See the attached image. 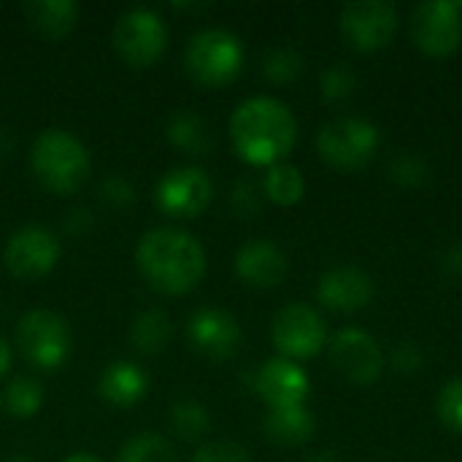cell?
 <instances>
[{
  "instance_id": "ba28073f",
  "label": "cell",
  "mask_w": 462,
  "mask_h": 462,
  "mask_svg": "<svg viewBox=\"0 0 462 462\" xmlns=\"http://www.w3.org/2000/svg\"><path fill=\"white\" fill-rule=\"evenodd\" d=\"M271 341L284 360H311L328 346V325L322 314L306 303H290L271 322Z\"/></svg>"
},
{
  "instance_id": "74e56055",
  "label": "cell",
  "mask_w": 462,
  "mask_h": 462,
  "mask_svg": "<svg viewBox=\"0 0 462 462\" xmlns=\"http://www.w3.org/2000/svg\"><path fill=\"white\" fill-rule=\"evenodd\" d=\"M11 152H14V138H11L8 127H0V160L11 157Z\"/></svg>"
},
{
  "instance_id": "7a4b0ae2",
  "label": "cell",
  "mask_w": 462,
  "mask_h": 462,
  "mask_svg": "<svg viewBox=\"0 0 462 462\" xmlns=\"http://www.w3.org/2000/svg\"><path fill=\"white\" fill-rule=\"evenodd\" d=\"M135 265L143 282L160 295H187L206 276L203 244L179 227H154L135 246Z\"/></svg>"
},
{
  "instance_id": "30bf717a",
  "label": "cell",
  "mask_w": 462,
  "mask_h": 462,
  "mask_svg": "<svg viewBox=\"0 0 462 462\" xmlns=\"http://www.w3.org/2000/svg\"><path fill=\"white\" fill-rule=\"evenodd\" d=\"M214 198L211 176L198 165L171 168L154 187L157 208L173 219H195L200 217Z\"/></svg>"
},
{
  "instance_id": "8fae6325",
  "label": "cell",
  "mask_w": 462,
  "mask_h": 462,
  "mask_svg": "<svg viewBox=\"0 0 462 462\" xmlns=\"http://www.w3.org/2000/svg\"><path fill=\"white\" fill-rule=\"evenodd\" d=\"M328 355L333 368L357 387H371L384 374V352L379 341L360 328L338 330L328 341Z\"/></svg>"
},
{
  "instance_id": "ac0fdd59",
  "label": "cell",
  "mask_w": 462,
  "mask_h": 462,
  "mask_svg": "<svg viewBox=\"0 0 462 462\" xmlns=\"http://www.w3.org/2000/svg\"><path fill=\"white\" fill-rule=\"evenodd\" d=\"M149 393L146 371L133 360H116L106 365L97 376V395L114 409H130L141 403Z\"/></svg>"
},
{
  "instance_id": "44dd1931",
  "label": "cell",
  "mask_w": 462,
  "mask_h": 462,
  "mask_svg": "<svg viewBox=\"0 0 462 462\" xmlns=\"http://www.w3.org/2000/svg\"><path fill=\"white\" fill-rule=\"evenodd\" d=\"M165 138L181 154H192V157H203L214 146V133L208 122L189 108H179L176 114H171L165 125Z\"/></svg>"
},
{
  "instance_id": "4316f807",
  "label": "cell",
  "mask_w": 462,
  "mask_h": 462,
  "mask_svg": "<svg viewBox=\"0 0 462 462\" xmlns=\"http://www.w3.org/2000/svg\"><path fill=\"white\" fill-rule=\"evenodd\" d=\"M303 68H306V60L295 46H276L263 60V76L271 84H292L300 79Z\"/></svg>"
},
{
  "instance_id": "5b68a950",
  "label": "cell",
  "mask_w": 462,
  "mask_h": 462,
  "mask_svg": "<svg viewBox=\"0 0 462 462\" xmlns=\"http://www.w3.org/2000/svg\"><path fill=\"white\" fill-rule=\"evenodd\" d=\"M16 349L22 357L46 374L62 368L73 349V333L65 317L49 309H32L16 322Z\"/></svg>"
},
{
  "instance_id": "d6a6232c",
  "label": "cell",
  "mask_w": 462,
  "mask_h": 462,
  "mask_svg": "<svg viewBox=\"0 0 462 462\" xmlns=\"http://www.w3.org/2000/svg\"><path fill=\"white\" fill-rule=\"evenodd\" d=\"M192 462H254L252 455L236 441H208L195 449Z\"/></svg>"
},
{
  "instance_id": "52a82bcc",
  "label": "cell",
  "mask_w": 462,
  "mask_h": 462,
  "mask_svg": "<svg viewBox=\"0 0 462 462\" xmlns=\"http://www.w3.org/2000/svg\"><path fill=\"white\" fill-rule=\"evenodd\" d=\"M379 149V130L363 116H338L319 127L317 152L336 171L365 168Z\"/></svg>"
},
{
  "instance_id": "8d00e7d4",
  "label": "cell",
  "mask_w": 462,
  "mask_h": 462,
  "mask_svg": "<svg viewBox=\"0 0 462 462\" xmlns=\"http://www.w3.org/2000/svg\"><path fill=\"white\" fill-rule=\"evenodd\" d=\"M11 363H14V352H11L8 341L0 336V379L11 371Z\"/></svg>"
},
{
  "instance_id": "603a6c76",
  "label": "cell",
  "mask_w": 462,
  "mask_h": 462,
  "mask_svg": "<svg viewBox=\"0 0 462 462\" xmlns=\"http://www.w3.org/2000/svg\"><path fill=\"white\" fill-rule=\"evenodd\" d=\"M263 192L271 203L282 206V208H290V206H298L306 195V181H303V173L290 165V162H276L268 168L265 179H263Z\"/></svg>"
},
{
  "instance_id": "b9f144b4",
  "label": "cell",
  "mask_w": 462,
  "mask_h": 462,
  "mask_svg": "<svg viewBox=\"0 0 462 462\" xmlns=\"http://www.w3.org/2000/svg\"><path fill=\"white\" fill-rule=\"evenodd\" d=\"M173 8H181V11H198V8H203V3H173Z\"/></svg>"
},
{
  "instance_id": "d4e9b609",
  "label": "cell",
  "mask_w": 462,
  "mask_h": 462,
  "mask_svg": "<svg viewBox=\"0 0 462 462\" xmlns=\"http://www.w3.org/2000/svg\"><path fill=\"white\" fill-rule=\"evenodd\" d=\"M168 425L181 441H200L211 430V414L198 401H179L168 411Z\"/></svg>"
},
{
  "instance_id": "f35d334b",
  "label": "cell",
  "mask_w": 462,
  "mask_h": 462,
  "mask_svg": "<svg viewBox=\"0 0 462 462\" xmlns=\"http://www.w3.org/2000/svg\"><path fill=\"white\" fill-rule=\"evenodd\" d=\"M60 462H100L95 455H89V452H73V455H68V457H62Z\"/></svg>"
},
{
  "instance_id": "d590c367",
  "label": "cell",
  "mask_w": 462,
  "mask_h": 462,
  "mask_svg": "<svg viewBox=\"0 0 462 462\" xmlns=\"http://www.w3.org/2000/svg\"><path fill=\"white\" fill-rule=\"evenodd\" d=\"M444 271L449 273V276H462V244L457 246H452L447 254H444Z\"/></svg>"
},
{
  "instance_id": "277c9868",
  "label": "cell",
  "mask_w": 462,
  "mask_h": 462,
  "mask_svg": "<svg viewBox=\"0 0 462 462\" xmlns=\"http://www.w3.org/2000/svg\"><path fill=\"white\" fill-rule=\"evenodd\" d=\"M184 70L206 89L227 87L244 70L241 38L222 27H206L195 32L184 49Z\"/></svg>"
},
{
  "instance_id": "e0dca14e",
  "label": "cell",
  "mask_w": 462,
  "mask_h": 462,
  "mask_svg": "<svg viewBox=\"0 0 462 462\" xmlns=\"http://www.w3.org/2000/svg\"><path fill=\"white\" fill-rule=\"evenodd\" d=\"M317 298L325 309L338 314H355L365 309L374 298V282L365 271L355 265L330 268L317 284Z\"/></svg>"
},
{
  "instance_id": "ab89813d",
  "label": "cell",
  "mask_w": 462,
  "mask_h": 462,
  "mask_svg": "<svg viewBox=\"0 0 462 462\" xmlns=\"http://www.w3.org/2000/svg\"><path fill=\"white\" fill-rule=\"evenodd\" d=\"M306 462H341L336 457V452H317V455H311Z\"/></svg>"
},
{
  "instance_id": "3957f363",
  "label": "cell",
  "mask_w": 462,
  "mask_h": 462,
  "mask_svg": "<svg viewBox=\"0 0 462 462\" xmlns=\"http://www.w3.org/2000/svg\"><path fill=\"white\" fill-rule=\"evenodd\" d=\"M30 171L51 195H76L92 173V160L79 135L62 127H46L30 146Z\"/></svg>"
},
{
  "instance_id": "5bb4252c",
  "label": "cell",
  "mask_w": 462,
  "mask_h": 462,
  "mask_svg": "<svg viewBox=\"0 0 462 462\" xmlns=\"http://www.w3.org/2000/svg\"><path fill=\"white\" fill-rule=\"evenodd\" d=\"M187 341L198 355L208 360H227L238 352L244 330L230 311L206 306L187 319Z\"/></svg>"
},
{
  "instance_id": "7bdbcfd3",
  "label": "cell",
  "mask_w": 462,
  "mask_h": 462,
  "mask_svg": "<svg viewBox=\"0 0 462 462\" xmlns=\"http://www.w3.org/2000/svg\"><path fill=\"white\" fill-rule=\"evenodd\" d=\"M457 8H460V14H462V3H457Z\"/></svg>"
},
{
  "instance_id": "cb8c5ba5",
  "label": "cell",
  "mask_w": 462,
  "mask_h": 462,
  "mask_svg": "<svg viewBox=\"0 0 462 462\" xmlns=\"http://www.w3.org/2000/svg\"><path fill=\"white\" fill-rule=\"evenodd\" d=\"M43 401V387L32 376H14L3 390V409L14 420H32L41 411Z\"/></svg>"
},
{
  "instance_id": "e575fe53",
  "label": "cell",
  "mask_w": 462,
  "mask_h": 462,
  "mask_svg": "<svg viewBox=\"0 0 462 462\" xmlns=\"http://www.w3.org/2000/svg\"><path fill=\"white\" fill-rule=\"evenodd\" d=\"M92 225H95V217H92V211H89L87 206L70 208V211L65 214V219H62V230H65L68 236H73V238L87 236V233L92 230Z\"/></svg>"
},
{
  "instance_id": "f1b7e54d",
  "label": "cell",
  "mask_w": 462,
  "mask_h": 462,
  "mask_svg": "<svg viewBox=\"0 0 462 462\" xmlns=\"http://www.w3.org/2000/svg\"><path fill=\"white\" fill-rule=\"evenodd\" d=\"M355 89H357V76L341 62L330 65L319 79V92L328 103H344L346 97L355 95Z\"/></svg>"
},
{
  "instance_id": "4dcf8cb0",
  "label": "cell",
  "mask_w": 462,
  "mask_h": 462,
  "mask_svg": "<svg viewBox=\"0 0 462 462\" xmlns=\"http://www.w3.org/2000/svg\"><path fill=\"white\" fill-rule=\"evenodd\" d=\"M436 411L447 430L462 436V379H452L449 384L441 387L436 398Z\"/></svg>"
},
{
  "instance_id": "8992f818",
  "label": "cell",
  "mask_w": 462,
  "mask_h": 462,
  "mask_svg": "<svg viewBox=\"0 0 462 462\" xmlns=\"http://www.w3.org/2000/svg\"><path fill=\"white\" fill-rule=\"evenodd\" d=\"M114 51L127 62L130 68H152L168 49V24L165 19L146 8L135 5L119 14L114 32H111Z\"/></svg>"
},
{
  "instance_id": "60d3db41",
  "label": "cell",
  "mask_w": 462,
  "mask_h": 462,
  "mask_svg": "<svg viewBox=\"0 0 462 462\" xmlns=\"http://www.w3.org/2000/svg\"><path fill=\"white\" fill-rule=\"evenodd\" d=\"M5 462H35V460H32L27 452H14V455H11Z\"/></svg>"
},
{
  "instance_id": "83f0119b",
  "label": "cell",
  "mask_w": 462,
  "mask_h": 462,
  "mask_svg": "<svg viewBox=\"0 0 462 462\" xmlns=\"http://www.w3.org/2000/svg\"><path fill=\"white\" fill-rule=\"evenodd\" d=\"M387 176L398 187L417 189L430 179V168L420 154H398V157H393V162L387 168Z\"/></svg>"
},
{
  "instance_id": "836d02e7",
  "label": "cell",
  "mask_w": 462,
  "mask_h": 462,
  "mask_svg": "<svg viewBox=\"0 0 462 462\" xmlns=\"http://www.w3.org/2000/svg\"><path fill=\"white\" fill-rule=\"evenodd\" d=\"M390 363H393V368L398 374H414V371L422 368L425 357H422V352H420L417 344H398L395 352H393V357H390Z\"/></svg>"
},
{
  "instance_id": "484cf974",
  "label": "cell",
  "mask_w": 462,
  "mask_h": 462,
  "mask_svg": "<svg viewBox=\"0 0 462 462\" xmlns=\"http://www.w3.org/2000/svg\"><path fill=\"white\" fill-rule=\"evenodd\" d=\"M116 462H179V457L168 439L157 433H138L122 444Z\"/></svg>"
},
{
  "instance_id": "ffe728a7",
  "label": "cell",
  "mask_w": 462,
  "mask_h": 462,
  "mask_svg": "<svg viewBox=\"0 0 462 462\" xmlns=\"http://www.w3.org/2000/svg\"><path fill=\"white\" fill-rule=\"evenodd\" d=\"M314 417L306 406H287V409H268L263 420V433L268 441L279 447H300L314 436Z\"/></svg>"
},
{
  "instance_id": "6da1fadb",
  "label": "cell",
  "mask_w": 462,
  "mask_h": 462,
  "mask_svg": "<svg viewBox=\"0 0 462 462\" xmlns=\"http://www.w3.org/2000/svg\"><path fill=\"white\" fill-rule=\"evenodd\" d=\"M230 143L249 165L282 162L298 141V119L287 103L271 95H254L230 114Z\"/></svg>"
},
{
  "instance_id": "9c48e42d",
  "label": "cell",
  "mask_w": 462,
  "mask_h": 462,
  "mask_svg": "<svg viewBox=\"0 0 462 462\" xmlns=\"http://www.w3.org/2000/svg\"><path fill=\"white\" fill-rule=\"evenodd\" d=\"M62 257L60 238L43 225H24L11 233L3 260L14 279L38 282L46 279Z\"/></svg>"
},
{
  "instance_id": "1f68e13d",
  "label": "cell",
  "mask_w": 462,
  "mask_h": 462,
  "mask_svg": "<svg viewBox=\"0 0 462 462\" xmlns=\"http://www.w3.org/2000/svg\"><path fill=\"white\" fill-rule=\"evenodd\" d=\"M97 195H100V200L106 206H111L116 211H122V208H127V206L135 203V187H133V181L125 179V176H119V173L106 176L100 181V187H97Z\"/></svg>"
},
{
  "instance_id": "2e32d148",
  "label": "cell",
  "mask_w": 462,
  "mask_h": 462,
  "mask_svg": "<svg viewBox=\"0 0 462 462\" xmlns=\"http://www.w3.org/2000/svg\"><path fill=\"white\" fill-rule=\"evenodd\" d=\"M233 271L238 282L249 290H273L287 279L290 263L287 254L265 238L246 241L236 257H233Z\"/></svg>"
},
{
  "instance_id": "7402d4cb",
  "label": "cell",
  "mask_w": 462,
  "mask_h": 462,
  "mask_svg": "<svg viewBox=\"0 0 462 462\" xmlns=\"http://www.w3.org/2000/svg\"><path fill=\"white\" fill-rule=\"evenodd\" d=\"M127 336L138 355H162L173 338V319L162 309H143L133 317Z\"/></svg>"
},
{
  "instance_id": "4fadbf2b",
  "label": "cell",
  "mask_w": 462,
  "mask_h": 462,
  "mask_svg": "<svg viewBox=\"0 0 462 462\" xmlns=\"http://www.w3.org/2000/svg\"><path fill=\"white\" fill-rule=\"evenodd\" d=\"M341 35L355 46L357 51H379L384 49L395 30H398V14L393 3L384 0H360L344 5L338 16Z\"/></svg>"
},
{
  "instance_id": "d6986e66",
  "label": "cell",
  "mask_w": 462,
  "mask_h": 462,
  "mask_svg": "<svg viewBox=\"0 0 462 462\" xmlns=\"http://www.w3.org/2000/svg\"><path fill=\"white\" fill-rule=\"evenodd\" d=\"M22 14L38 35L49 41H60L68 32H73L79 22V3L76 0H30L22 5Z\"/></svg>"
},
{
  "instance_id": "f546056e",
  "label": "cell",
  "mask_w": 462,
  "mask_h": 462,
  "mask_svg": "<svg viewBox=\"0 0 462 462\" xmlns=\"http://www.w3.org/2000/svg\"><path fill=\"white\" fill-rule=\"evenodd\" d=\"M263 203H265V192H263V184L252 181V179H241L233 184V192H230V208L238 219H254L260 211H263Z\"/></svg>"
},
{
  "instance_id": "7c38bea8",
  "label": "cell",
  "mask_w": 462,
  "mask_h": 462,
  "mask_svg": "<svg viewBox=\"0 0 462 462\" xmlns=\"http://www.w3.org/2000/svg\"><path fill=\"white\" fill-rule=\"evenodd\" d=\"M411 38L417 49L433 60L449 57L462 43V14L452 0H433L414 8Z\"/></svg>"
},
{
  "instance_id": "9a60e30c",
  "label": "cell",
  "mask_w": 462,
  "mask_h": 462,
  "mask_svg": "<svg viewBox=\"0 0 462 462\" xmlns=\"http://www.w3.org/2000/svg\"><path fill=\"white\" fill-rule=\"evenodd\" d=\"M311 382L306 371L284 357L268 360L254 376V393L268 409H287V406H306Z\"/></svg>"
}]
</instances>
